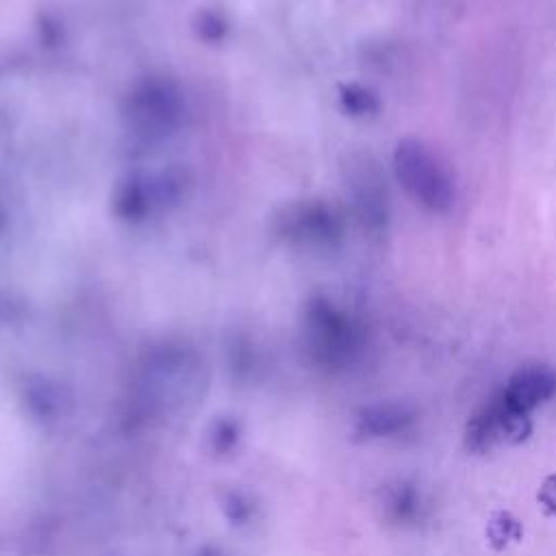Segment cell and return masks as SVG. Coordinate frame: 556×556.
<instances>
[{"label":"cell","instance_id":"6da1fadb","mask_svg":"<svg viewBox=\"0 0 556 556\" xmlns=\"http://www.w3.org/2000/svg\"><path fill=\"white\" fill-rule=\"evenodd\" d=\"M393 174L402 189L426 211L447 213L456 200L452 174L417 137H404L393 150Z\"/></svg>","mask_w":556,"mask_h":556},{"label":"cell","instance_id":"7a4b0ae2","mask_svg":"<svg viewBox=\"0 0 556 556\" xmlns=\"http://www.w3.org/2000/svg\"><path fill=\"white\" fill-rule=\"evenodd\" d=\"M530 432V417L510 410L495 393L467 419L465 447L473 454H484L497 445H517L528 439Z\"/></svg>","mask_w":556,"mask_h":556},{"label":"cell","instance_id":"277c9868","mask_svg":"<svg viewBox=\"0 0 556 556\" xmlns=\"http://www.w3.org/2000/svg\"><path fill=\"white\" fill-rule=\"evenodd\" d=\"M178 100L165 85H146L130 98V122L141 132H165L174 126Z\"/></svg>","mask_w":556,"mask_h":556},{"label":"cell","instance_id":"3957f363","mask_svg":"<svg viewBox=\"0 0 556 556\" xmlns=\"http://www.w3.org/2000/svg\"><path fill=\"white\" fill-rule=\"evenodd\" d=\"M497 395L510 410L530 417L532 410L556 395V369L545 363L523 365L513 371Z\"/></svg>","mask_w":556,"mask_h":556},{"label":"cell","instance_id":"ba28073f","mask_svg":"<svg viewBox=\"0 0 556 556\" xmlns=\"http://www.w3.org/2000/svg\"><path fill=\"white\" fill-rule=\"evenodd\" d=\"M339 98L343 109L350 115H371L380 109V102L376 98V93L363 85L350 83V85H341L339 89Z\"/></svg>","mask_w":556,"mask_h":556},{"label":"cell","instance_id":"8992f818","mask_svg":"<svg viewBox=\"0 0 556 556\" xmlns=\"http://www.w3.org/2000/svg\"><path fill=\"white\" fill-rule=\"evenodd\" d=\"M417 419V413L413 406L400 404V402H384L374 404L361 410L358 415V432L363 437H397L406 432Z\"/></svg>","mask_w":556,"mask_h":556},{"label":"cell","instance_id":"30bf717a","mask_svg":"<svg viewBox=\"0 0 556 556\" xmlns=\"http://www.w3.org/2000/svg\"><path fill=\"white\" fill-rule=\"evenodd\" d=\"M536 500L545 508L547 515L556 517V473H549L543 478V482L536 491Z\"/></svg>","mask_w":556,"mask_h":556},{"label":"cell","instance_id":"5b68a950","mask_svg":"<svg viewBox=\"0 0 556 556\" xmlns=\"http://www.w3.org/2000/svg\"><path fill=\"white\" fill-rule=\"evenodd\" d=\"M317 343L328 358L345 356L354 345V330L350 321L328 302H319L311 315Z\"/></svg>","mask_w":556,"mask_h":556},{"label":"cell","instance_id":"9c48e42d","mask_svg":"<svg viewBox=\"0 0 556 556\" xmlns=\"http://www.w3.org/2000/svg\"><path fill=\"white\" fill-rule=\"evenodd\" d=\"M521 534V526L515 517L508 513H497L489 523V541L500 549L506 545V541H515Z\"/></svg>","mask_w":556,"mask_h":556},{"label":"cell","instance_id":"52a82bcc","mask_svg":"<svg viewBox=\"0 0 556 556\" xmlns=\"http://www.w3.org/2000/svg\"><path fill=\"white\" fill-rule=\"evenodd\" d=\"M387 517L400 526H415L426 515V497L417 482L397 480L384 495Z\"/></svg>","mask_w":556,"mask_h":556}]
</instances>
